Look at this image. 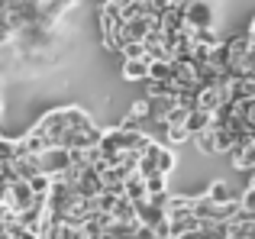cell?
Segmentation results:
<instances>
[{"instance_id": "cell-8", "label": "cell", "mask_w": 255, "mask_h": 239, "mask_svg": "<svg viewBox=\"0 0 255 239\" xmlns=\"http://www.w3.org/2000/svg\"><path fill=\"white\" fill-rule=\"evenodd\" d=\"M239 214L255 220V188H246L243 191V197H239Z\"/></svg>"}, {"instance_id": "cell-1", "label": "cell", "mask_w": 255, "mask_h": 239, "mask_svg": "<svg viewBox=\"0 0 255 239\" xmlns=\"http://www.w3.org/2000/svg\"><path fill=\"white\" fill-rule=\"evenodd\" d=\"M184 23L187 32H207L217 26V10H213V0H191L184 6Z\"/></svg>"}, {"instance_id": "cell-10", "label": "cell", "mask_w": 255, "mask_h": 239, "mask_svg": "<svg viewBox=\"0 0 255 239\" xmlns=\"http://www.w3.org/2000/svg\"><path fill=\"white\" fill-rule=\"evenodd\" d=\"M120 55L123 58H145V45L142 42H123L120 45Z\"/></svg>"}, {"instance_id": "cell-9", "label": "cell", "mask_w": 255, "mask_h": 239, "mask_svg": "<svg viewBox=\"0 0 255 239\" xmlns=\"http://www.w3.org/2000/svg\"><path fill=\"white\" fill-rule=\"evenodd\" d=\"M165 139H168V145H181V142H191V132L184 126H165Z\"/></svg>"}, {"instance_id": "cell-7", "label": "cell", "mask_w": 255, "mask_h": 239, "mask_svg": "<svg viewBox=\"0 0 255 239\" xmlns=\"http://www.w3.org/2000/svg\"><path fill=\"white\" fill-rule=\"evenodd\" d=\"M26 184H29V191H32L36 197H45V194H49V188H52V178L39 171V175H32V178H29Z\"/></svg>"}, {"instance_id": "cell-4", "label": "cell", "mask_w": 255, "mask_h": 239, "mask_svg": "<svg viewBox=\"0 0 255 239\" xmlns=\"http://www.w3.org/2000/svg\"><path fill=\"white\" fill-rule=\"evenodd\" d=\"M204 197H207V201H213V204H230V201H236V194H233V188L226 181H213L210 188L204 191Z\"/></svg>"}, {"instance_id": "cell-5", "label": "cell", "mask_w": 255, "mask_h": 239, "mask_svg": "<svg viewBox=\"0 0 255 239\" xmlns=\"http://www.w3.org/2000/svg\"><path fill=\"white\" fill-rule=\"evenodd\" d=\"M145 81L168 84L171 81V62H149V78H145Z\"/></svg>"}, {"instance_id": "cell-6", "label": "cell", "mask_w": 255, "mask_h": 239, "mask_svg": "<svg viewBox=\"0 0 255 239\" xmlns=\"http://www.w3.org/2000/svg\"><path fill=\"white\" fill-rule=\"evenodd\" d=\"M191 142L197 145L200 152H207V155H217V136H213V126H210V129H204V132H197Z\"/></svg>"}, {"instance_id": "cell-3", "label": "cell", "mask_w": 255, "mask_h": 239, "mask_svg": "<svg viewBox=\"0 0 255 239\" xmlns=\"http://www.w3.org/2000/svg\"><path fill=\"white\" fill-rule=\"evenodd\" d=\"M213 126V114H207V110H191L184 120V129L191 132V139L197 136V132H204V129H210Z\"/></svg>"}, {"instance_id": "cell-2", "label": "cell", "mask_w": 255, "mask_h": 239, "mask_svg": "<svg viewBox=\"0 0 255 239\" xmlns=\"http://www.w3.org/2000/svg\"><path fill=\"white\" fill-rule=\"evenodd\" d=\"M123 78L126 81H145L149 78V58H123Z\"/></svg>"}, {"instance_id": "cell-11", "label": "cell", "mask_w": 255, "mask_h": 239, "mask_svg": "<svg viewBox=\"0 0 255 239\" xmlns=\"http://www.w3.org/2000/svg\"><path fill=\"white\" fill-rule=\"evenodd\" d=\"M246 36H249V42L255 45V16H252V23H249V32H246Z\"/></svg>"}]
</instances>
